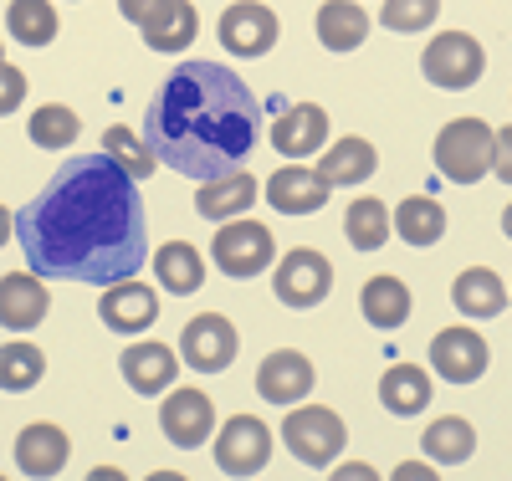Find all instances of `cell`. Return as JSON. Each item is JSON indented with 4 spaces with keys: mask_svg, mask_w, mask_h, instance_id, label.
Returning a JSON list of instances; mask_svg holds the SVG:
<instances>
[{
    "mask_svg": "<svg viewBox=\"0 0 512 481\" xmlns=\"http://www.w3.org/2000/svg\"><path fill=\"white\" fill-rule=\"evenodd\" d=\"M16 241L41 282H134L149 261L139 185L108 154H72L52 185L16 210Z\"/></svg>",
    "mask_w": 512,
    "mask_h": 481,
    "instance_id": "obj_1",
    "label": "cell"
},
{
    "mask_svg": "<svg viewBox=\"0 0 512 481\" xmlns=\"http://www.w3.org/2000/svg\"><path fill=\"white\" fill-rule=\"evenodd\" d=\"M262 139L256 93L216 57L175 67L144 108V144L185 180H221L246 164Z\"/></svg>",
    "mask_w": 512,
    "mask_h": 481,
    "instance_id": "obj_2",
    "label": "cell"
},
{
    "mask_svg": "<svg viewBox=\"0 0 512 481\" xmlns=\"http://www.w3.org/2000/svg\"><path fill=\"white\" fill-rule=\"evenodd\" d=\"M492 144L497 128L482 118H451L436 134V169L451 185H477L492 174Z\"/></svg>",
    "mask_w": 512,
    "mask_h": 481,
    "instance_id": "obj_3",
    "label": "cell"
},
{
    "mask_svg": "<svg viewBox=\"0 0 512 481\" xmlns=\"http://www.w3.org/2000/svg\"><path fill=\"white\" fill-rule=\"evenodd\" d=\"M282 441L303 466H333L338 451L349 446V425L338 420L328 405H297L282 420Z\"/></svg>",
    "mask_w": 512,
    "mask_h": 481,
    "instance_id": "obj_4",
    "label": "cell"
},
{
    "mask_svg": "<svg viewBox=\"0 0 512 481\" xmlns=\"http://www.w3.org/2000/svg\"><path fill=\"white\" fill-rule=\"evenodd\" d=\"M420 72L431 87H441V93H461V87H477V77L487 72V52H482L477 36L441 31V36H431V47H425Z\"/></svg>",
    "mask_w": 512,
    "mask_h": 481,
    "instance_id": "obj_5",
    "label": "cell"
},
{
    "mask_svg": "<svg viewBox=\"0 0 512 481\" xmlns=\"http://www.w3.org/2000/svg\"><path fill=\"white\" fill-rule=\"evenodd\" d=\"M210 256H216V272L246 282V277H262L277 261V236L262 221H226L210 241Z\"/></svg>",
    "mask_w": 512,
    "mask_h": 481,
    "instance_id": "obj_6",
    "label": "cell"
},
{
    "mask_svg": "<svg viewBox=\"0 0 512 481\" xmlns=\"http://www.w3.org/2000/svg\"><path fill=\"white\" fill-rule=\"evenodd\" d=\"M272 292L282 308H318V302L333 292V267H328V256L313 251V246H297L277 261V272H272Z\"/></svg>",
    "mask_w": 512,
    "mask_h": 481,
    "instance_id": "obj_7",
    "label": "cell"
},
{
    "mask_svg": "<svg viewBox=\"0 0 512 481\" xmlns=\"http://www.w3.org/2000/svg\"><path fill=\"white\" fill-rule=\"evenodd\" d=\"M236 348H241V338H236V323H231V318L200 313V318H190L185 333H180V364H190V369H200V374H221V369H231Z\"/></svg>",
    "mask_w": 512,
    "mask_h": 481,
    "instance_id": "obj_8",
    "label": "cell"
},
{
    "mask_svg": "<svg viewBox=\"0 0 512 481\" xmlns=\"http://www.w3.org/2000/svg\"><path fill=\"white\" fill-rule=\"evenodd\" d=\"M272 461V430L256 415H231L216 430V466L226 476H256Z\"/></svg>",
    "mask_w": 512,
    "mask_h": 481,
    "instance_id": "obj_9",
    "label": "cell"
},
{
    "mask_svg": "<svg viewBox=\"0 0 512 481\" xmlns=\"http://www.w3.org/2000/svg\"><path fill=\"white\" fill-rule=\"evenodd\" d=\"M221 47L231 57H267L277 47V11L262 6V0H236V6L221 11Z\"/></svg>",
    "mask_w": 512,
    "mask_h": 481,
    "instance_id": "obj_10",
    "label": "cell"
},
{
    "mask_svg": "<svg viewBox=\"0 0 512 481\" xmlns=\"http://www.w3.org/2000/svg\"><path fill=\"white\" fill-rule=\"evenodd\" d=\"M487 364H492V354H487V338L477 328L456 323V328H441L431 338V369L451 384H477L487 374Z\"/></svg>",
    "mask_w": 512,
    "mask_h": 481,
    "instance_id": "obj_11",
    "label": "cell"
},
{
    "mask_svg": "<svg viewBox=\"0 0 512 481\" xmlns=\"http://www.w3.org/2000/svg\"><path fill=\"white\" fill-rule=\"evenodd\" d=\"M159 430L175 446L195 451V446L210 441V430H216V405H210V395H200V389H169L164 405H159Z\"/></svg>",
    "mask_w": 512,
    "mask_h": 481,
    "instance_id": "obj_12",
    "label": "cell"
},
{
    "mask_svg": "<svg viewBox=\"0 0 512 481\" xmlns=\"http://www.w3.org/2000/svg\"><path fill=\"white\" fill-rule=\"evenodd\" d=\"M313 359L303 354V348H277V354L262 359V369H256V389H262V400L272 405H297L313 395Z\"/></svg>",
    "mask_w": 512,
    "mask_h": 481,
    "instance_id": "obj_13",
    "label": "cell"
},
{
    "mask_svg": "<svg viewBox=\"0 0 512 481\" xmlns=\"http://www.w3.org/2000/svg\"><path fill=\"white\" fill-rule=\"evenodd\" d=\"M323 144H328V113L318 103H292V108L277 113V123H272V149L277 154H287L292 164H303Z\"/></svg>",
    "mask_w": 512,
    "mask_h": 481,
    "instance_id": "obj_14",
    "label": "cell"
},
{
    "mask_svg": "<svg viewBox=\"0 0 512 481\" xmlns=\"http://www.w3.org/2000/svg\"><path fill=\"white\" fill-rule=\"evenodd\" d=\"M52 308V292L36 272H6L0 277V328L11 333H31Z\"/></svg>",
    "mask_w": 512,
    "mask_h": 481,
    "instance_id": "obj_15",
    "label": "cell"
},
{
    "mask_svg": "<svg viewBox=\"0 0 512 481\" xmlns=\"http://www.w3.org/2000/svg\"><path fill=\"white\" fill-rule=\"evenodd\" d=\"M328 180L318 169H308V164H282L272 180H267V200H272V210H282V215H313V210H323L328 205Z\"/></svg>",
    "mask_w": 512,
    "mask_h": 481,
    "instance_id": "obj_16",
    "label": "cell"
},
{
    "mask_svg": "<svg viewBox=\"0 0 512 481\" xmlns=\"http://www.w3.org/2000/svg\"><path fill=\"white\" fill-rule=\"evenodd\" d=\"M98 318L113 328V333H144V328H154V318H159V297H154V287H144V282H118V287H103V302H98Z\"/></svg>",
    "mask_w": 512,
    "mask_h": 481,
    "instance_id": "obj_17",
    "label": "cell"
},
{
    "mask_svg": "<svg viewBox=\"0 0 512 481\" xmlns=\"http://www.w3.org/2000/svg\"><path fill=\"white\" fill-rule=\"evenodd\" d=\"M128 389H139V395H169V384L180 374V359L169 343H134L128 354L118 359Z\"/></svg>",
    "mask_w": 512,
    "mask_h": 481,
    "instance_id": "obj_18",
    "label": "cell"
},
{
    "mask_svg": "<svg viewBox=\"0 0 512 481\" xmlns=\"http://www.w3.org/2000/svg\"><path fill=\"white\" fill-rule=\"evenodd\" d=\"M67 456H72V441L52 425V420H36V425H26L21 435H16V466L26 471V476H57L62 466H67Z\"/></svg>",
    "mask_w": 512,
    "mask_h": 481,
    "instance_id": "obj_19",
    "label": "cell"
},
{
    "mask_svg": "<svg viewBox=\"0 0 512 481\" xmlns=\"http://www.w3.org/2000/svg\"><path fill=\"white\" fill-rule=\"evenodd\" d=\"M251 205H256V180L246 169L221 174V180H205L200 195H195V210L205 215V221H241Z\"/></svg>",
    "mask_w": 512,
    "mask_h": 481,
    "instance_id": "obj_20",
    "label": "cell"
},
{
    "mask_svg": "<svg viewBox=\"0 0 512 481\" xmlns=\"http://www.w3.org/2000/svg\"><path fill=\"white\" fill-rule=\"evenodd\" d=\"M369 36V11L359 0H323L318 6V41L328 52H359Z\"/></svg>",
    "mask_w": 512,
    "mask_h": 481,
    "instance_id": "obj_21",
    "label": "cell"
},
{
    "mask_svg": "<svg viewBox=\"0 0 512 481\" xmlns=\"http://www.w3.org/2000/svg\"><path fill=\"white\" fill-rule=\"evenodd\" d=\"M374 164H379V154H374V144L359 139V134L338 139V144H328V154H318V174L328 180V190H338V185H364L369 174H374Z\"/></svg>",
    "mask_w": 512,
    "mask_h": 481,
    "instance_id": "obj_22",
    "label": "cell"
},
{
    "mask_svg": "<svg viewBox=\"0 0 512 481\" xmlns=\"http://www.w3.org/2000/svg\"><path fill=\"white\" fill-rule=\"evenodd\" d=\"M451 302H456V313H461V318H502V308H507V287H502L497 272L472 267V272H461V277L451 282Z\"/></svg>",
    "mask_w": 512,
    "mask_h": 481,
    "instance_id": "obj_23",
    "label": "cell"
},
{
    "mask_svg": "<svg viewBox=\"0 0 512 481\" xmlns=\"http://www.w3.org/2000/svg\"><path fill=\"white\" fill-rule=\"evenodd\" d=\"M144 31V47L149 52H185L190 41H195V31H200V11L190 6V0H164V11L149 21V26H139Z\"/></svg>",
    "mask_w": 512,
    "mask_h": 481,
    "instance_id": "obj_24",
    "label": "cell"
},
{
    "mask_svg": "<svg viewBox=\"0 0 512 481\" xmlns=\"http://www.w3.org/2000/svg\"><path fill=\"white\" fill-rule=\"evenodd\" d=\"M379 405L390 415H420L431 405V374L420 364H390L379 379Z\"/></svg>",
    "mask_w": 512,
    "mask_h": 481,
    "instance_id": "obj_25",
    "label": "cell"
},
{
    "mask_svg": "<svg viewBox=\"0 0 512 481\" xmlns=\"http://www.w3.org/2000/svg\"><path fill=\"white\" fill-rule=\"evenodd\" d=\"M154 277L175 292V297H190V292H200V282H205V261H200V251H195L190 241H164V246L154 251Z\"/></svg>",
    "mask_w": 512,
    "mask_h": 481,
    "instance_id": "obj_26",
    "label": "cell"
},
{
    "mask_svg": "<svg viewBox=\"0 0 512 481\" xmlns=\"http://www.w3.org/2000/svg\"><path fill=\"white\" fill-rule=\"evenodd\" d=\"M359 308H364V318L374 328L390 333V328H400L410 318V287L400 277H369L364 292H359Z\"/></svg>",
    "mask_w": 512,
    "mask_h": 481,
    "instance_id": "obj_27",
    "label": "cell"
},
{
    "mask_svg": "<svg viewBox=\"0 0 512 481\" xmlns=\"http://www.w3.org/2000/svg\"><path fill=\"white\" fill-rule=\"evenodd\" d=\"M420 446H425V456L441 461V466H461V461H472V451H477V430L466 425L461 415H441V420L425 425Z\"/></svg>",
    "mask_w": 512,
    "mask_h": 481,
    "instance_id": "obj_28",
    "label": "cell"
},
{
    "mask_svg": "<svg viewBox=\"0 0 512 481\" xmlns=\"http://www.w3.org/2000/svg\"><path fill=\"white\" fill-rule=\"evenodd\" d=\"M390 221H395V236H405L410 246H436V241L446 236V210H441V200H431V195L400 200V210L390 215Z\"/></svg>",
    "mask_w": 512,
    "mask_h": 481,
    "instance_id": "obj_29",
    "label": "cell"
},
{
    "mask_svg": "<svg viewBox=\"0 0 512 481\" xmlns=\"http://www.w3.org/2000/svg\"><path fill=\"white\" fill-rule=\"evenodd\" d=\"M390 226L395 221H390V210H384L379 195H359L344 215V236H349L354 251H379L384 241H390Z\"/></svg>",
    "mask_w": 512,
    "mask_h": 481,
    "instance_id": "obj_30",
    "label": "cell"
},
{
    "mask_svg": "<svg viewBox=\"0 0 512 481\" xmlns=\"http://www.w3.org/2000/svg\"><path fill=\"white\" fill-rule=\"evenodd\" d=\"M6 31H11V41H21V47H52V36H57L52 0H11Z\"/></svg>",
    "mask_w": 512,
    "mask_h": 481,
    "instance_id": "obj_31",
    "label": "cell"
},
{
    "mask_svg": "<svg viewBox=\"0 0 512 481\" xmlns=\"http://www.w3.org/2000/svg\"><path fill=\"white\" fill-rule=\"evenodd\" d=\"M26 134H31L36 149H72L77 134H82V118H77L67 103H47V108H36V113H31Z\"/></svg>",
    "mask_w": 512,
    "mask_h": 481,
    "instance_id": "obj_32",
    "label": "cell"
},
{
    "mask_svg": "<svg viewBox=\"0 0 512 481\" xmlns=\"http://www.w3.org/2000/svg\"><path fill=\"white\" fill-rule=\"evenodd\" d=\"M103 154H108V159H113V164L128 174V180H134V185H139V180H149V174L159 169V159L149 154V144H144V139H134V128H123V123H113L108 134H103Z\"/></svg>",
    "mask_w": 512,
    "mask_h": 481,
    "instance_id": "obj_33",
    "label": "cell"
},
{
    "mask_svg": "<svg viewBox=\"0 0 512 481\" xmlns=\"http://www.w3.org/2000/svg\"><path fill=\"white\" fill-rule=\"evenodd\" d=\"M41 374H47V359H41L36 343H6L0 348V389H31Z\"/></svg>",
    "mask_w": 512,
    "mask_h": 481,
    "instance_id": "obj_34",
    "label": "cell"
},
{
    "mask_svg": "<svg viewBox=\"0 0 512 481\" xmlns=\"http://www.w3.org/2000/svg\"><path fill=\"white\" fill-rule=\"evenodd\" d=\"M436 16H441V0H384L379 6V26L400 31V36H415L425 26H436Z\"/></svg>",
    "mask_w": 512,
    "mask_h": 481,
    "instance_id": "obj_35",
    "label": "cell"
},
{
    "mask_svg": "<svg viewBox=\"0 0 512 481\" xmlns=\"http://www.w3.org/2000/svg\"><path fill=\"white\" fill-rule=\"evenodd\" d=\"M21 103H26V72L0 62V118H6V113H16Z\"/></svg>",
    "mask_w": 512,
    "mask_h": 481,
    "instance_id": "obj_36",
    "label": "cell"
},
{
    "mask_svg": "<svg viewBox=\"0 0 512 481\" xmlns=\"http://www.w3.org/2000/svg\"><path fill=\"white\" fill-rule=\"evenodd\" d=\"M492 174L502 185H512V128H497V144H492Z\"/></svg>",
    "mask_w": 512,
    "mask_h": 481,
    "instance_id": "obj_37",
    "label": "cell"
},
{
    "mask_svg": "<svg viewBox=\"0 0 512 481\" xmlns=\"http://www.w3.org/2000/svg\"><path fill=\"white\" fill-rule=\"evenodd\" d=\"M118 11L123 21H134V26H149L159 11H164V0H118Z\"/></svg>",
    "mask_w": 512,
    "mask_h": 481,
    "instance_id": "obj_38",
    "label": "cell"
},
{
    "mask_svg": "<svg viewBox=\"0 0 512 481\" xmlns=\"http://www.w3.org/2000/svg\"><path fill=\"white\" fill-rule=\"evenodd\" d=\"M390 481H441V476H436V466H425V461H400Z\"/></svg>",
    "mask_w": 512,
    "mask_h": 481,
    "instance_id": "obj_39",
    "label": "cell"
},
{
    "mask_svg": "<svg viewBox=\"0 0 512 481\" xmlns=\"http://www.w3.org/2000/svg\"><path fill=\"white\" fill-rule=\"evenodd\" d=\"M328 481H379V471H374V466H364V461H344Z\"/></svg>",
    "mask_w": 512,
    "mask_h": 481,
    "instance_id": "obj_40",
    "label": "cell"
},
{
    "mask_svg": "<svg viewBox=\"0 0 512 481\" xmlns=\"http://www.w3.org/2000/svg\"><path fill=\"white\" fill-rule=\"evenodd\" d=\"M88 481H128V476H123L118 466H93V471H88Z\"/></svg>",
    "mask_w": 512,
    "mask_h": 481,
    "instance_id": "obj_41",
    "label": "cell"
},
{
    "mask_svg": "<svg viewBox=\"0 0 512 481\" xmlns=\"http://www.w3.org/2000/svg\"><path fill=\"white\" fill-rule=\"evenodd\" d=\"M11 231H16V221H11V210H6V205H0V246H6V241H11Z\"/></svg>",
    "mask_w": 512,
    "mask_h": 481,
    "instance_id": "obj_42",
    "label": "cell"
},
{
    "mask_svg": "<svg viewBox=\"0 0 512 481\" xmlns=\"http://www.w3.org/2000/svg\"><path fill=\"white\" fill-rule=\"evenodd\" d=\"M144 481H190V476H180V471H154V476H144Z\"/></svg>",
    "mask_w": 512,
    "mask_h": 481,
    "instance_id": "obj_43",
    "label": "cell"
},
{
    "mask_svg": "<svg viewBox=\"0 0 512 481\" xmlns=\"http://www.w3.org/2000/svg\"><path fill=\"white\" fill-rule=\"evenodd\" d=\"M502 231H507V236H512V205H507V210H502Z\"/></svg>",
    "mask_w": 512,
    "mask_h": 481,
    "instance_id": "obj_44",
    "label": "cell"
},
{
    "mask_svg": "<svg viewBox=\"0 0 512 481\" xmlns=\"http://www.w3.org/2000/svg\"><path fill=\"white\" fill-rule=\"evenodd\" d=\"M0 62H6V47H0Z\"/></svg>",
    "mask_w": 512,
    "mask_h": 481,
    "instance_id": "obj_45",
    "label": "cell"
},
{
    "mask_svg": "<svg viewBox=\"0 0 512 481\" xmlns=\"http://www.w3.org/2000/svg\"><path fill=\"white\" fill-rule=\"evenodd\" d=\"M0 481H6V476H0Z\"/></svg>",
    "mask_w": 512,
    "mask_h": 481,
    "instance_id": "obj_46",
    "label": "cell"
}]
</instances>
